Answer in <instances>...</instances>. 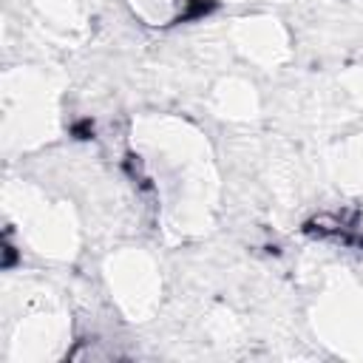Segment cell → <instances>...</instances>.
Wrapping results in <instances>:
<instances>
[{
  "mask_svg": "<svg viewBox=\"0 0 363 363\" xmlns=\"http://www.w3.org/2000/svg\"><path fill=\"white\" fill-rule=\"evenodd\" d=\"M187 6H190V9L179 17V23H182V20H193V17H204V14H210V11L216 9L213 0H187Z\"/></svg>",
  "mask_w": 363,
  "mask_h": 363,
  "instance_id": "cell-1",
  "label": "cell"
}]
</instances>
